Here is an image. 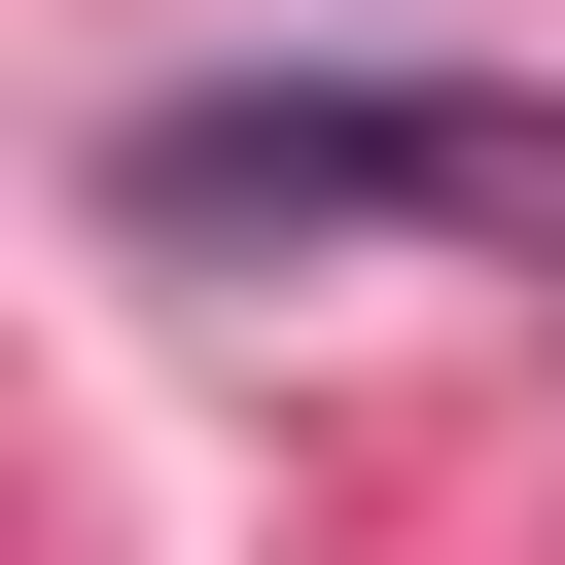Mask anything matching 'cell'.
<instances>
[{
	"mask_svg": "<svg viewBox=\"0 0 565 565\" xmlns=\"http://www.w3.org/2000/svg\"><path fill=\"white\" fill-rule=\"evenodd\" d=\"M106 212H141V247H388V212H530V247H565V106L212 71V106H106Z\"/></svg>",
	"mask_w": 565,
	"mask_h": 565,
	"instance_id": "cell-1",
	"label": "cell"
}]
</instances>
